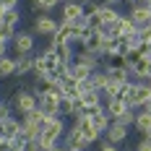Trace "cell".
<instances>
[{"mask_svg": "<svg viewBox=\"0 0 151 151\" xmlns=\"http://www.w3.org/2000/svg\"><path fill=\"white\" fill-rule=\"evenodd\" d=\"M34 94H37V109L45 112L47 117L58 115V107H60V89L58 86H34Z\"/></svg>", "mask_w": 151, "mask_h": 151, "instance_id": "obj_1", "label": "cell"}, {"mask_svg": "<svg viewBox=\"0 0 151 151\" xmlns=\"http://www.w3.org/2000/svg\"><path fill=\"white\" fill-rule=\"evenodd\" d=\"M8 104L13 107V115L24 117V115H29V112L37 109V94L31 89H16L11 94V99H8Z\"/></svg>", "mask_w": 151, "mask_h": 151, "instance_id": "obj_2", "label": "cell"}, {"mask_svg": "<svg viewBox=\"0 0 151 151\" xmlns=\"http://www.w3.org/2000/svg\"><path fill=\"white\" fill-rule=\"evenodd\" d=\"M60 26V18H52L50 13H39L31 21V34L34 37H52Z\"/></svg>", "mask_w": 151, "mask_h": 151, "instance_id": "obj_3", "label": "cell"}, {"mask_svg": "<svg viewBox=\"0 0 151 151\" xmlns=\"http://www.w3.org/2000/svg\"><path fill=\"white\" fill-rule=\"evenodd\" d=\"M151 96V86L146 81H130V94L125 96V104L130 109H141V104Z\"/></svg>", "mask_w": 151, "mask_h": 151, "instance_id": "obj_4", "label": "cell"}, {"mask_svg": "<svg viewBox=\"0 0 151 151\" xmlns=\"http://www.w3.org/2000/svg\"><path fill=\"white\" fill-rule=\"evenodd\" d=\"M37 37L31 34V31H16L13 39L8 42V45L13 47V55H34V42Z\"/></svg>", "mask_w": 151, "mask_h": 151, "instance_id": "obj_5", "label": "cell"}, {"mask_svg": "<svg viewBox=\"0 0 151 151\" xmlns=\"http://www.w3.org/2000/svg\"><path fill=\"white\" fill-rule=\"evenodd\" d=\"M128 136H130V125H125V122H120V120H112L102 138L109 141V143H115V146H122V143L128 141Z\"/></svg>", "mask_w": 151, "mask_h": 151, "instance_id": "obj_6", "label": "cell"}, {"mask_svg": "<svg viewBox=\"0 0 151 151\" xmlns=\"http://www.w3.org/2000/svg\"><path fill=\"white\" fill-rule=\"evenodd\" d=\"M73 60H76V63H81V65H86L89 70H96V68H102V60H104V58H102L99 52H91V50H86V47L76 45Z\"/></svg>", "mask_w": 151, "mask_h": 151, "instance_id": "obj_7", "label": "cell"}, {"mask_svg": "<svg viewBox=\"0 0 151 151\" xmlns=\"http://www.w3.org/2000/svg\"><path fill=\"white\" fill-rule=\"evenodd\" d=\"M96 18H99V24H102V34L115 26V21L120 18V11L115 8V5H107V3H99V8H96Z\"/></svg>", "mask_w": 151, "mask_h": 151, "instance_id": "obj_8", "label": "cell"}, {"mask_svg": "<svg viewBox=\"0 0 151 151\" xmlns=\"http://www.w3.org/2000/svg\"><path fill=\"white\" fill-rule=\"evenodd\" d=\"M65 151H78V149H89V141L78 133V128L76 125H68V130H65V136L60 138Z\"/></svg>", "mask_w": 151, "mask_h": 151, "instance_id": "obj_9", "label": "cell"}, {"mask_svg": "<svg viewBox=\"0 0 151 151\" xmlns=\"http://www.w3.org/2000/svg\"><path fill=\"white\" fill-rule=\"evenodd\" d=\"M136 31H138V26L133 24V18H130L128 13H120V18L115 21V26L107 31V34H117V37L125 39V37H130V34H136Z\"/></svg>", "mask_w": 151, "mask_h": 151, "instance_id": "obj_10", "label": "cell"}, {"mask_svg": "<svg viewBox=\"0 0 151 151\" xmlns=\"http://www.w3.org/2000/svg\"><path fill=\"white\" fill-rule=\"evenodd\" d=\"M70 125H76V128H78V133H81V136L89 141V146H96V143L102 141V133H99V130H96V128L91 125V120H89V117H86V120H73Z\"/></svg>", "mask_w": 151, "mask_h": 151, "instance_id": "obj_11", "label": "cell"}, {"mask_svg": "<svg viewBox=\"0 0 151 151\" xmlns=\"http://www.w3.org/2000/svg\"><path fill=\"white\" fill-rule=\"evenodd\" d=\"M128 16L133 18V24H136L138 29H143V26H151V11L143 5V3H138V5H130Z\"/></svg>", "mask_w": 151, "mask_h": 151, "instance_id": "obj_12", "label": "cell"}, {"mask_svg": "<svg viewBox=\"0 0 151 151\" xmlns=\"http://www.w3.org/2000/svg\"><path fill=\"white\" fill-rule=\"evenodd\" d=\"M18 133H21V117H18V115H11L8 120L0 122V138H8V141H11V138H16Z\"/></svg>", "mask_w": 151, "mask_h": 151, "instance_id": "obj_13", "label": "cell"}, {"mask_svg": "<svg viewBox=\"0 0 151 151\" xmlns=\"http://www.w3.org/2000/svg\"><path fill=\"white\" fill-rule=\"evenodd\" d=\"M104 73H107L109 83H125V81H130V70L125 65H104Z\"/></svg>", "mask_w": 151, "mask_h": 151, "instance_id": "obj_14", "label": "cell"}, {"mask_svg": "<svg viewBox=\"0 0 151 151\" xmlns=\"http://www.w3.org/2000/svg\"><path fill=\"white\" fill-rule=\"evenodd\" d=\"M78 18H83V13H81V0H65L63 3V16L60 21H78Z\"/></svg>", "mask_w": 151, "mask_h": 151, "instance_id": "obj_15", "label": "cell"}, {"mask_svg": "<svg viewBox=\"0 0 151 151\" xmlns=\"http://www.w3.org/2000/svg\"><path fill=\"white\" fill-rule=\"evenodd\" d=\"M128 109H130V107L125 104L122 99H107V102H104V112L112 117V120H120V117L128 112Z\"/></svg>", "mask_w": 151, "mask_h": 151, "instance_id": "obj_16", "label": "cell"}, {"mask_svg": "<svg viewBox=\"0 0 151 151\" xmlns=\"http://www.w3.org/2000/svg\"><path fill=\"white\" fill-rule=\"evenodd\" d=\"M58 89H60V96H70V99H78V81L70 78V76H63L58 81Z\"/></svg>", "mask_w": 151, "mask_h": 151, "instance_id": "obj_17", "label": "cell"}, {"mask_svg": "<svg viewBox=\"0 0 151 151\" xmlns=\"http://www.w3.org/2000/svg\"><path fill=\"white\" fill-rule=\"evenodd\" d=\"M89 120H91V125H94V128H96V130H99V133L104 136V130L109 128V122H112V117L107 115L104 109H91Z\"/></svg>", "mask_w": 151, "mask_h": 151, "instance_id": "obj_18", "label": "cell"}, {"mask_svg": "<svg viewBox=\"0 0 151 151\" xmlns=\"http://www.w3.org/2000/svg\"><path fill=\"white\" fill-rule=\"evenodd\" d=\"M130 130H136L138 136L149 133V130H151V115H149V112H143V109H138L136 120H133V125H130Z\"/></svg>", "mask_w": 151, "mask_h": 151, "instance_id": "obj_19", "label": "cell"}, {"mask_svg": "<svg viewBox=\"0 0 151 151\" xmlns=\"http://www.w3.org/2000/svg\"><path fill=\"white\" fill-rule=\"evenodd\" d=\"M13 58H16V78L29 76L34 68V55H13Z\"/></svg>", "mask_w": 151, "mask_h": 151, "instance_id": "obj_20", "label": "cell"}, {"mask_svg": "<svg viewBox=\"0 0 151 151\" xmlns=\"http://www.w3.org/2000/svg\"><path fill=\"white\" fill-rule=\"evenodd\" d=\"M78 112V99H70V96H60V107H58V115L60 117H76Z\"/></svg>", "mask_w": 151, "mask_h": 151, "instance_id": "obj_21", "label": "cell"}, {"mask_svg": "<svg viewBox=\"0 0 151 151\" xmlns=\"http://www.w3.org/2000/svg\"><path fill=\"white\" fill-rule=\"evenodd\" d=\"M50 47H52V52L58 55L60 63L70 65V60H73V55H76V45H50Z\"/></svg>", "mask_w": 151, "mask_h": 151, "instance_id": "obj_22", "label": "cell"}, {"mask_svg": "<svg viewBox=\"0 0 151 151\" xmlns=\"http://www.w3.org/2000/svg\"><path fill=\"white\" fill-rule=\"evenodd\" d=\"M58 5H60V0H31V13H34V16H39V13H52Z\"/></svg>", "mask_w": 151, "mask_h": 151, "instance_id": "obj_23", "label": "cell"}, {"mask_svg": "<svg viewBox=\"0 0 151 151\" xmlns=\"http://www.w3.org/2000/svg\"><path fill=\"white\" fill-rule=\"evenodd\" d=\"M11 76H16V58L5 52L0 58V78H11Z\"/></svg>", "mask_w": 151, "mask_h": 151, "instance_id": "obj_24", "label": "cell"}, {"mask_svg": "<svg viewBox=\"0 0 151 151\" xmlns=\"http://www.w3.org/2000/svg\"><path fill=\"white\" fill-rule=\"evenodd\" d=\"M89 83H91V89H96V91H104V86L109 83V81H107V73H104V68H96V70H91V76H89Z\"/></svg>", "mask_w": 151, "mask_h": 151, "instance_id": "obj_25", "label": "cell"}, {"mask_svg": "<svg viewBox=\"0 0 151 151\" xmlns=\"http://www.w3.org/2000/svg\"><path fill=\"white\" fill-rule=\"evenodd\" d=\"M68 76H70V78H76V81H86V78L91 76V70L86 68V65L70 60V65H68Z\"/></svg>", "mask_w": 151, "mask_h": 151, "instance_id": "obj_26", "label": "cell"}, {"mask_svg": "<svg viewBox=\"0 0 151 151\" xmlns=\"http://www.w3.org/2000/svg\"><path fill=\"white\" fill-rule=\"evenodd\" d=\"M102 39H104L102 31H91L89 39H86L81 47H86V50H91V52H99V55H102Z\"/></svg>", "mask_w": 151, "mask_h": 151, "instance_id": "obj_27", "label": "cell"}, {"mask_svg": "<svg viewBox=\"0 0 151 151\" xmlns=\"http://www.w3.org/2000/svg\"><path fill=\"white\" fill-rule=\"evenodd\" d=\"M18 21H21V13H18V8H8L3 18H0V26H11V29H18Z\"/></svg>", "mask_w": 151, "mask_h": 151, "instance_id": "obj_28", "label": "cell"}, {"mask_svg": "<svg viewBox=\"0 0 151 151\" xmlns=\"http://www.w3.org/2000/svg\"><path fill=\"white\" fill-rule=\"evenodd\" d=\"M96 8H99V0H81V13H83V18L94 16Z\"/></svg>", "mask_w": 151, "mask_h": 151, "instance_id": "obj_29", "label": "cell"}, {"mask_svg": "<svg viewBox=\"0 0 151 151\" xmlns=\"http://www.w3.org/2000/svg\"><path fill=\"white\" fill-rule=\"evenodd\" d=\"M11 115H13V107L8 104V102H0V122H3V120H8Z\"/></svg>", "mask_w": 151, "mask_h": 151, "instance_id": "obj_30", "label": "cell"}, {"mask_svg": "<svg viewBox=\"0 0 151 151\" xmlns=\"http://www.w3.org/2000/svg\"><path fill=\"white\" fill-rule=\"evenodd\" d=\"M96 151H120V146H115V143H109V141L102 138V141L96 143Z\"/></svg>", "mask_w": 151, "mask_h": 151, "instance_id": "obj_31", "label": "cell"}, {"mask_svg": "<svg viewBox=\"0 0 151 151\" xmlns=\"http://www.w3.org/2000/svg\"><path fill=\"white\" fill-rule=\"evenodd\" d=\"M133 149H136V151H151V143H149V141H143V138H141V141H138V143L133 146Z\"/></svg>", "mask_w": 151, "mask_h": 151, "instance_id": "obj_32", "label": "cell"}, {"mask_svg": "<svg viewBox=\"0 0 151 151\" xmlns=\"http://www.w3.org/2000/svg\"><path fill=\"white\" fill-rule=\"evenodd\" d=\"M8 47H11V45H8V42H5V39H0V58H3V55H5V52H8Z\"/></svg>", "mask_w": 151, "mask_h": 151, "instance_id": "obj_33", "label": "cell"}, {"mask_svg": "<svg viewBox=\"0 0 151 151\" xmlns=\"http://www.w3.org/2000/svg\"><path fill=\"white\" fill-rule=\"evenodd\" d=\"M141 109H143V112H149V115H151V96L146 99V102H143V104H141Z\"/></svg>", "mask_w": 151, "mask_h": 151, "instance_id": "obj_34", "label": "cell"}, {"mask_svg": "<svg viewBox=\"0 0 151 151\" xmlns=\"http://www.w3.org/2000/svg\"><path fill=\"white\" fill-rule=\"evenodd\" d=\"M99 3H107V5H115V8H117V5L125 3V0H99Z\"/></svg>", "mask_w": 151, "mask_h": 151, "instance_id": "obj_35", "label": "cell"}, {"mask_svg": "<svg viewBox=\"0 0 151 151\" xmlns=\"http://www.w3.org/2000/svg\"><path fill=\"white\" fill-rule=\"evenodd\" d=\"M141 138H143V141H149V143H151V130H149V133H143Z\"/></svg>", "mask_w": 151, "mask_h": 151, "instance_id": "obj_36", "label": "cell"}, {"mask_svg": "<svg viewBox=\"0 0 151 151\" xmlns=\"http://www.w3.org/2000/svg\"><path fill=\"white\" fill-rule=\"evenodd\" d=\"M128 5H138V3H143V0H125Z\"/></svg>", "mask_w": 151, "mask_h": 151, "instance_id": "obj_37", "label": "cell"}, {"mask_svg": "<svg viewBox=\"0 0 151 151\" xmlns=\"http://www.w3.org/2000/svg\"><path fill=\"white\" fill-rule=\"evenodd\" d=\"M146 50H149V55H151V37L146 39Z\"/></svg>", "mask_w": 151, "mask_h": 151, "instance_id": "obj_38", "label": "cell"}, {"mask_svg": "<svg viewBox=\"0 0 151 151\" xmlns=\"http://www.w3.org/2000/svg\"><path fill=\"white\" fill-rule=\"evenodd\" d=\"M143 5H146V8H151V0H143Z\"/></svg>", "mask_w": 151, "mask_h": 151, "instance_id": "obj_39", "label": "cell"}, {"mask_svg": "<svg viewBox=\"0 0 151 151\" xmlns=\"http://www.w3.org/2000/svg\"><path fill=\"white\" fill-rule=\"evenodd\" d=\"M146 83H149V86H151V78H146Z\"/></svg>", "mask_w": 151, "mask_h": 151, "instance_id": "obj_40", "label": "cell"}, {"mask_svg": "<svg viewBox=\"0 0 151 151\" xmlns=\"http://www.w3.org/2000/svg\"><path fill=\"white\" fill-rule=\"evenodd\" d=\"M78 151H89V149H78Z\"/></svg>", "mask_w": 151, "mask_h": 151, "instance_id": "obj_41", "label": "cell"}, {"mask_svg": "<svg viewBox=\"0 0 151 151\" xmlns=\"http://www.w3.org/2000/svg\"><path fill=\"white\" fill-rule=\"evenodd\" d=\"M128 151H136V149H128Z\"/></svg>", "mask_w": 151, "mask_h": 151, "instance_id": "obj_42", "label": "cell"}, {"mask_svg": "<svg viewBox=\"0 0 151 151\" xmlns=\"http://www.w3.org/2000/svg\"><path fill=\"white\" fill-rule=\"evenodd\" d=\"M60 3H63V0H60Z\"/></svg>", "mask_w": 151, "mask_h": 151, "instance_id": "obj_43", "label": "cell"}]
</instances>
